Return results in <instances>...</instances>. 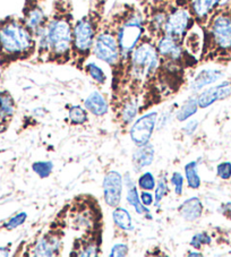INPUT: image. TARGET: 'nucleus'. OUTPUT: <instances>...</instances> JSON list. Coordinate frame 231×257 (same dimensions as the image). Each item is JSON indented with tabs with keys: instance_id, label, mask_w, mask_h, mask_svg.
Listing matches in <instances>:
<instances>
[{
	"instance_id": "nucleus-36",
	"label": "nucleus",
	"mask_w": 231,
	"mask_h": 257,
	"mask_svg": "<svg viewBox=\"0 0 231 257\" xmlns=\"http://www.w3.org/2000/svg\"><path fill=\"white\" fill-rule=\"evenodd\" d=\"M140 199L142 204L145 206L150 207L154 205V195L150 190H142L140 194Z\"/></svg>"
},
{
	"instance_id": "nucleus-32",
	"label": "nucleus",
	"mask_w": 231,
	"mask_h": 257,
	"mask_svg": "<svg viewBox=\"0 0 231 257\" xmlns=\"http://www.w3.org/2000/svg\"><path fill=\"white\" fill-rule=\"evenodd\" d=\"M184 176L180 174L179 171H175L172 172V175L170 176V179H169V184H170L173 189H175V194L177 196H181L184 193Z\"/></svg>"
},
{
	"instance_id": "nucleus-35",
	"label": "nucleus",
	"mask_w": 231,
	"mask_h": 257,
	"mask_svg": "<svg viewBox=\"0 0 231 257\" xmlns=\"http://www.w3.org/2000/svg\"><path fill=\"white\" fill-rule=\"evenodd\" d=\"M173 111H175V108H172L171 110H168V111H164L161 114V117L159 119V122L157 121V130H161V128L166 127L168 123L171 121L172 116H175V114H173Z\"/></svg>"
},
{
	"instance_id": "nucleus-33",
	"label": "nucleus",
	"mask_w": 231,
	"mask_h": 257,
	"mask_svg": "<svg viewBox=\"0 0 231 257\" xmlns=\"http://www.w3.org/2000/svg\"><path fill=\"white\" fill-rule=\"evenodd\" d=\"M216 176L222 180L231 179V162L223 161L216 167Z\"/></svg>"
},
{
	"instance_id": "nucleus-14",
	"label": "nucleus",
	"mask_w": 231,
	"mask_h": 257,
	"mask_svg": "<svg viewBox=\"0 0 231 257\" xmlns=\"http://www.w3.org/2000/svg\"><path fill=\"white\" fill-rule=\"evenodd\" d=\"M101 247L102 234H82L74 240L69 255L75 257H96L101 255Z\"/></svg>"
},
{
	"instance_id": "nucleus-12",
	"label": "nucleus",
	"mask_w": 231,
	"mask_h": 257,
	"mask_svg": "<svg viewBox=\"0 0 231 257\" xmlns=\"http://www.w3.org/2000/svg\"><path fill=\"white\" fill-rule=\"evenodd\" d=\"M110 108L112 110L114 121L123 130H127L128 127H131L133 121L135 120L137 114L140 113V102L136 97L127 96L113 104H110Z\"/></svg>"
},
{
	"instance_id": "nucleus-26",
	"label": "nucleus",
	"mask_w": 231,
	"mask_h": 257,
	"mask_svg": "<svg viewBox=\"0 0 231 257\" xmlns=\"http://www.w3.org/2000/svg\"><path fill=\"white\" fill-rule=\"evenodd\" d=\"M169 179L167 177V174L160 175L159 179L157 181V185H155L154 188V206L160 207V204L163 201V198L167 196L170 192V188H169Z\"/></svg>"
},
{
	"instance_id": "nucleus-17",
	"label": "nucleus",
	"mask_w": 231,
	"mask_h": 257,
	"mask_svg": "<svg viewBox=\"0 0 231 257\" xmlns=\"http://www.w3.org/2000/svg\"><path fill=\"white\" fill-rule=\"evenodd\" d=\"M124 181H125V187H126V199L128 204L131 206L134 207V210L137 214L140 215H150L151 211L150 207L145 206L142 204L141 199H140V194L139 190H137V187L135 185L134 179L132 178L131 172H126L125 176H124Z\"/></svg>"
},
{
	"instance_id": "nucleus-39",
	"label": "nucleus",
	"mask_w": 231,
	"mask_h": 257,
	"mask_svg": "<svg viewBox=\"0 0 231 257\" xmlns=\"http://www.w3.org/2000/svg\"><path fill=\"white\" fill-rule=\"evenodd\" d=\"M10 251H11V248L10 247H0V256H8L10 255Z\"/></svg>"
},
{
	"instance_id": "nucleus-4",
	"label": "nucleus",
	"mask_w": 231,
	"mask_h": 257,
	"mask_svg": "<svg viewBox=\"0 0 231 257\" xmlns=\"http://www.w3.org/2000/svg\"><path fill=\"white\" fill-rule=\"evenodd\" d=\"M116 17V30L121 49V72L117 81L111 84V93L119 87L125 73V68L134 49L145 34L144 16L136 4L114 3L111 7Z\"/></svg>"
},
{
	"instance_id": "nucleus-10",
	"label": "nucleus",
	"mask_w": 231,
	"mask_h": 257,
	"mask_svg": "<svg viewBox=\"0 0 231 257\" xmlns=\"http://www.w3.org/2000/svg\"><path fill=\"white\" fill-rule=\"evenodd\" d=\"M158 112L151 111L145 114H142L140 118L132 123L130 127V136L134 145L143 146L151 142L154 130L157 128Z\"/></svg>"
},
{
	"instance_id": "nucleus-1",
	"label": "nucleus",
	"mask_w": 231,
	"mask_h": 257,
	"mask_svg": "<svg viewBox=\"0 0 231 257\" xmlns=\"http://www.w3.org/2000/svg\"><path fill=\"white\" fill-rule=\"evenodd\" d=\"M74 24L73 0H53L47 23L37 37V54L32 63L69 64Z\"/></svg>"
},
{
	"instance_id": "nucleus-3",
	"label": "nucleus",
	"mask_w": 231,
	"mask_h": 257,
	"mask_svg": "<svg viewBox=\"0 0 231 257\" xmlns=\"http://www.w3.org/2000/svg\"><path fill=\"white\" fill-rule=\"evenodd\" d=\"M37 54V39L21 16L0 20V69L21 61H32Z\"/></svg>"
},
{
	"instance_id": "nucleus-20",
	"label": "nucleus",
	"mask_w": 231,
	"mask_h": 257,
	"mask_svg": "<svg viewBox=\"0 0 231 257\" xmlns=\"http://www.w3.org/2000/svg\"><path fill=\"white\" fill-rule=\"evenodd\" d=\"M154 146L148 143L143 146H137V149L134 153H133L132 162L133 167L136 172H140L146 167H150L154 161Z\"/></svg>"
},
{
	"instance_id": "nucleus-24",
	"label": "nucleus",
	"mask_w": 231,
	"mask_h": 257,
	"mask_svg": "<svg viewBox=\"0 0 231 257\" xmlns=\"http://www.w3.org/2000/svg\"><path fill=\"white\" fill-rule=\"evenodd\" d=\"M198 165L199 161L194 160L188 162L185 165L184 171H185V178L187 181V185L190 189H198L202 185L201 177L198 175Z\"/></svg>"
},
{
	"instance_id": "nucleus-19",
	"label": "nucleus",
	"mask_w": 231,
	"mask_h": 257,
	"mask_svg": "<svg viewBox=\"0 0 231 257\" xmlns=\"http://www.w3.org/2000/svg\"><path fill=\"white\" fill-rule=\"evenodd\" d=\"M204 211V205L201 199L196 196L187 198L180 204L178 207V213L187 222H195L201 219Z\"/></svg>"
},
{
	"instance_id": "nucleus-7",
	"label": "nucleus",
	"mask_w": 231,
	"mask_h": 257,
	"mask_svg": "<svg viewBox=\"0 0 231 257\" xmlns=\"http://www.w3.org/2000/svg\"><path fill=\"white\" fill-rule=\"evenodd\" d=\"M92 56L103 61L111 70V84L117 81L121 72V49L116 30V17L112 10H110L104 17L99 33L96 35Z\"/></svg>"
},
{
	"instance_id": "nucleus-38",
	"label": "nucleus",
	"mask_w": 231,
	"mask_h": 257,
	"mask_svg": "<svg viewBox=\"0 0 231 257\" xmlns=\"http://www.w3.org/2000/svg\"><path fill=\"white\" fill-rule=\"evenodd\" d=\"M220 212L226 219L231 220V202H226L225 204H223V205L221 206Z\"/></svg>"
},
{
	"instance_id": "nucleus-27",
	"label": "nucleus",
	"mask_w": 231,
	"mask_h": 257,
	"mask_svg": "<svg viewBox=\"0 0 231 257\" xmlns=\"http://www.w3.org/2000/svg\"><path fill=\"white\" fill-rule=\"evenodd\" d=\"M68 118L73 126L85 125L88 122V111L81 105H72L68 109Z\"/></svg>"
},
{
	"instance_id": "nucleus-37",
	"label": "nucleus",
	"mask_w": 231,
	"mask_h": 257,
	"mask_svg": "<svg viewBox=\"0 0 231 257\" xmlns=\"http://www.w3.org/2000/svg\"><path fill=\"white\" fill-rule=\"evenodd\" d=\"M197 127H198V121H197V120H189V121H188L187 123H186V125L183 127L184 134L188 135V136L193 135L194 133H195V131L197 130Z\"/></svg>"
},
{
	"instance_id": "nucleus-22",
	"label": "nucleus",
	"mask_w": 231,
	"mask_h": 257,
	"mask_svg": "<svg viewBox=\"0 0 231 257\" xmlns=\"http://www.w3.org/2000/svg\"><path fill=\"white\" fill-rule=\"evenodd\" d=\"M112 220L116 227L123 232H132L134 231V223H133V218L127 209L122 206L114 207L112 211Z\"/></svg>"
},
{
	"instance_id": "nucleus-11",
	"label": "nucleus",
	"mask_w": 231,
	"mask_h": 257,
	"mask_svg": "<svg viewBox=\"0 0 231 257\" xmlns=\"http://www.w3.org/2000/svg\"><path fill=\"white\" fill-rule=\"evenodd\" d=\"M175 2L187 8L195 23L199 29H202L216 8L223 3V0H175Z\"/></svg>"
},
{
	"instance_id": "nucleus-9",
	"label": "nucleus",
	"mask_w": 231,
	"mask_h": 257,
	"mask_svg": "<svg viewBox=\"0 0 231 257\" xmlns=\"http://www.w3.org/2000/svg\"><path fill=\"white\" fill-rule=\"evenodd\" d=\"M47 0H25L23 10H22V19L25 25L33 33L37 39L39 33L46 25L49 14L46 11Z\"/></svg>"
},
{
	"instance_id": "nucleus-8",
	"label": "nucleus",
	"mask_w": 231,
	"mask_h": 257,
	"mask_svg": "<svg viewBox=\"0 0 231 257\" xmlns=\"http://www.w3.org/2000/svg\"><path fill=\"white\" fill-rule=\"evenodd\" d=\"M65 228L61 225H51V229L43 233L39 240L35 241L30 255L37 257L59 256L63 252Z\"/></svg>"
},
{
	"instance_id": "nucleus-5",
	"label": "nucleus",
	"mask_w": 231,
	"mask_h": 257,
	"mask_svg": "<svg viewBox=\"0 0 231 257\" xmlns=\"http://www.w3.org/2000/svg\"><path fill=\"white\" fill-rule=\"evenodd\" d=\"M106 4L108 0H90L86 14L75 21L69 65L79 72H83L84 65L92 56L96 35L106 15Z\"/></svg>"
},
{
	"instance_id": "nucleus-15",
	"label": "nucleus",
	"mask_w": 231,
	"mask_h": 257,
	"mask_svg": "<svg viewBox=\"0 0 231 257\" xmlns=\"http://www.w3.org/2000/svg\"><path fill=\"white\" fill-rule=\"evenodd\" d=\"M195 96L197 99L198 107L201 109H206L214 104L215 102L225 100L231 96V81H223L214 86L204 88Z\"/></svg>"
},
{
	"instance_id": "nucleus-25",
	"label": "nucleus",
	"mask_w": 231,
	"mask_h": 257,
	"mask_svg": "<svg viewBox=\"0 0 231 257\" xmlns=\"http://www.w3.org/2000/svg\"><path fill=\"white\" fill-rule=\"evenodd\" d=\"M83 72L86 75H88L92 78V81L94 82L97 86H103L106 83V75L104 70L102 69L100 66H97L95 63H87L84 65Z\"/></svg>"
},
{
	"instance_id": "nucleus-34",
	"label": "nucleus",
	"mask_w": 231,
	"mask_h": 257,
	"mask_svg": "<svg viewBox=\"0 0 231 257\" xmlns=\"http://www.w3.org/2000/svg\"><path fill=\"white\" fill-rule=\"evenodd\" d=\"M128 251H130V247H128L127 243L125 242H118L114 243L111 248L109 256L111 257H122V256H127Z\"/></svg>"
},
{
	"instance_id": "nucleus-31",
	"label": "nucleus",
	"mask_w": 231,
	"mask_h": 257,
	"mask_svg": "<svg viewBox=\"0 0 231 257\" xmlns=\"http://www.w3.org/2000/svg\"><path fill=\"white\" fill-rule=\"evenodd\" d=\"M26 220H28V213H26V212H20V213L15 214L14 216H12V218L8 220L7 222L4 223L3 228L8 230V231H11V230H14L16 228L21 227V225L23 224Z\"/></svg>"
},
{
	"instance_id": "nucleus-29",
	"label": "nucleus",
	"mask_w": 231,
	"mask_h": 257,
	"mask_svg": "<svg viewBox=\"0 0 231 257\" xmlns=\"http://www.w3.org/2000/svg\"><path fill=\"white\" fill-rule=\"evenodd\" d=\"M157 185V179H155L154 175L151 171H145L143 174L140 175L139 179H137V187L141 190H150L152 192Z\"/></svg>"
},
{
	"instance_id": "nucleus-28",
	"label": "nucleus",
	"mask_w": 231,
	"mask_h": 257,
	"mask_svg": "<svg viewBox=\"0 0 231 257\" xmlns=\"http://www.w3.org/2000/svg\"><path fill=\"white\" fill-rule=\"evenodd\" d=\"M53 163L51 161H35L32 163V170L41 179H46L50 177L53 171Z\"/></svg>"
},
{
	"instance_id": "nucleus-13",
	"label": "nucleus",
	"mask_w": 231,
	"mask_h": 257,
	"mask_svg": "<svg viewBox=\"0 0 231 257\" xmlns=\"http://www.w3.org/2000/svg\"><path fill=\"white\" fill-rule=\"evenodd\" d=\"M124 188V177L121 172L110 170L106 172L102 183L103 189V198L106 205L111 209H114L121 205Z\"/></svg>"
},
{
	"instance_id": "nucleus-21",
	"label": "nucleus",
	"mask_w": 231,
	"mask_h": 257,
	"mask_svg": "<svg viewBox=\"0 0 231 257\" xmlns=\"http://www.w3.org/2000/svg\"><path fill=\"white\" fill-rule=\"evenodd\" d=\"M16 112V103L13 95L6 90L0 91V126L8 127Z\"/></svg>"
},
{
	"instance_id": "nucleus-40",
	"label": "nucleus",
	"mask_w": 231,
	"mask_h": 257,
	"mask_svg": "<svg viewBox=\"0 0 231 257\" xmlns=\"http://www.w3.org/2000/svg\"><path fill=\"white\" fill-rule=\"evenodd\" d=\"M190 252H187V256H203V254L201 251H197V249H195V250H189Z\"/></svg>"
},
{
	"instance_id": "nucleus-6",
	"label": "nucleus",
	"mask_w": 231,
	"mask_h": 257,
	"mask_svg": "<svg viewBox=\"0 0 231 257\" xmlns=\"http://www.w3.org/2000/svg\"><path fill=\"white\" fill-rule=\"evenodd\" d=\"M58 224L81 231L84 236L102 234L103 220L100 204L92 195H79L58 214Z\"/></svg>"
},
{
	"instance_id": "nucleus-2",
	"label": "nucleus",
	"mask_w": 231,
	"mask_h": 257,
	"mask_svg": "<svg viewBox=\"0 0 231 257\" xmlns=\"http://www.w3.org/2000/svg\"><path fill=\"white\" fill-rule=\"evenodd\" d=\"M202 31L199 65L225 64L231 60V0L222 3L210 16Z\"/></svg>"
},
{
	"instance_id": "nucleus-23",
	"label": "nucleus",
	"mask_w": 231,
	"mask_h": 257,
	"mask_svg": "<svg viewBox=\"0 0 231 257\" xmlns=\"http://www.w3.org/2000/svg\"><path fill=\"white\" fill-rule=\"evenodd\" d=\"M198 103L196 96H190L188 100H186L180 108L177 110L175 116L179 122L187 121L189 118H192L195 113L198 111Z\"/></svg>"
},
{
	"instance_id": "nucleus-18",
	"label": "nucleus",
	"mask_w": 231,
	"mask_h": 257,
	"mask_svg": "<svg viewBox=\"0 0 231 257\" xmlns=\"http://www.w3.org/2000/svg\"><path fill=\"white\" fill-rule=\"evenodd\" d=\"M110 103L99 91H93L84 100V108L95 117H103L109 111Z\"/></svg>"
},
{
	"instance_id": "nucleus-16",
	"label": "nucleus",
	"mask_w": 231,
	"mask_h": 257,
	"mask_svg": "<svg viewBox=\"0 0 231 257\" xmlns=\"http://www.w3.org/2000/svg\"><path fill=\"white\" fill-rule=\"evenodd\" d=\"M223 75L224 73L220 69H203L190 81L188 86L189 91L193 94H197L198 92L204 90L206 86H210L212 84L220 81L223 77Z\"/></svg>"
},
{
	"instance_id": "nucleus-30",
	"label": "nucleus",
	"mask_w": 231,
	"mask_h": 257,
	"mask_svg": "<svg viewBox=\"0 0 231 257\" xmlns=\"http://www.w3.org/2000/svg\"><path fill=\"white\" fill-rule=\"evenodd\" d=\"M212 242V237L208 234L207 232H198L196 234H194L190 239L189 245L190 247H193L194 249L199 250L203 246H208L211 245Z\"/></svg>"
}]
</instances>
